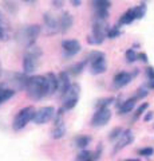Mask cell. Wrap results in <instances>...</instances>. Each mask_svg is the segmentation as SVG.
<instances>
[{"instance_id":"6da1fadb","label":"cell","mask_w":154,"mask_h":161,"mask_svg":"<svg viewBox=\"0 0 154 161\" xmlns=\"http://www.w3.org/2000/svg\"><path fill=\"white\" fill-rule=\"evenodd\" d=\"M24 90L27 92L29 98H32L35 101H40L44 97H48L46 75H34V77H28L26 89Z\"/></svg>"},{"instance_id":"83f0119b","label":"cell","mask_w":154,"mask_h":161,"mask_svg":"<svg viewBox=\"0 0 154 161\" xmlns=\"http://www.w3.org/2000/svg\"><path fill=\"white\" fill-rule=\"evenodd\" d=\"M147 108H149V103H147V102L140 105V108H138V109L135 110V113H134V119H138V118H140L141 115L145 113V110H147Z\"/></svg>"},{"instance_id":"60d3db41","label":"cell","mask_w":154,"mask_h":161,"mask_svg":"<svg viewBox=\"0 0 154 161\" xmlns=\"http://www.w3.org/2000/svg\"><path fill=\"white\" fill-rule=\"evenodd\" d=\"M0 75H2V63H0Z\"/></svg>"},{"instance_id":"3957f363","label":"cell","mask_w":154,"mask_h":161,"mask_svg":"<svg viewBox=\"0 0 154 161\" xmlns=\"http://www.w3.org/2000/svg\"><path fill=\"white\" fill-rule=\"evenodd\" d=\"M42 32V27L39 24H32V26H26L19 30L18 32V42L22 43L24 47L34 46L36 42V39L39 36V34Z\"/></svg>"},{"instance_id":"5b68a950","label":"cell","mask_w":154,"mask_h":161,"mask_svg":"<svg viewBox=\"0 0 154 161\" xmlns=\"http://www.w3.org/2000/svg\"><path fill=\"white\" fill-rule=\"evenodd\" d=\"M35 113H36V110L34 106H27V108L22 109L20 112L15 115L13 122H12V129L15 132H19V130L24 129L31 121H34Z\"/></svg>"},{"instance_id":"7c38bea8","label":"cell","mask_w":154,"mask_h":161,"mask_svg":"<svg viewBox=\"0 0 154 161\" xmlns=\"http://www.w3.org/2000/svg\"><path fill=\"white\" fill-rule=\"evenodd\" d=\"M43 22H44V27L47 30V34L54 35L61 32V26H59V19L55 18L52 14H44L43 16Z\"/></svg>"},{"instance_id":"30bf717a","label":"cell","mask_w":154,"mask_h":161,"mask_svg":"<svg viewBox=\"0 0 154 161\" xmlns=\"http://www.w3.org/2000/svg\"><path fill=\"white\" fill-rule=\"evenodd\" d=\"M134 141V133L131 129H126L123 130V133L121 134V137L118 138V141L114 145V149H113V153H118L119 150H122L123 148H126L127 145H130Z\"/></svg>"},{"instance_id":"44dd1931","label":"cell","mask_w":154,"mask_h":161,"mask_svg":"<svg viewBox=\"0 0 154 161\" xmlns=\"http://www.w3.org/2000/svg\"><path fill=\"white\" fill-rule=\"evenodd\" d=\"M87 63H90L88 62V59L86 58L83 60V62H79V63H77V64H74V66L70 69V73L72 74V75H78V74H81L84 69H86V66H87Z\"/></svg>"},{"instance_id":"8fae6325","label":"cell","mask_w":154,"mask_h":161,"mask_svg":"<svg viewBox=\"0 0 154 161\" xmlns=\"http://www.w3.org/2000/svg\"><path fill=\"white\" fill-rule=\"evenodd\" d=\"M62 50L66 58H72L81 51V43L75 39H68L62 42Z\"/></svg>"},{"instance_id":"ab89813d","label":"cell","mask_w":154,"mask_h":161,"mask_svg":"<svg viewBox=\"0 0 154 161\" xmlns=\"http://www.w3.org/2000/svg\"><path fill=\"white\" fill-rule=\"evenodd\" d=\"M22 2H26V3H31V2H34V0H22Z\"/></svg>"},{"instance_id":"603a6c76","label":"cell","mask_w":154,"mask_h":161,"mask_svg":"<svg viewBox=\"0 0 154 161\" xmlns=\"http://www.w3.org/2000/svg\"><path fill=\"white\" fill-rule=\"evenodd\" d=\"M75 161H94V156L91 152H88V150L82 149V152L77 156Z\"/></svg>"},{"instance_id":"d6986e66","label":"cell","mask_w":154,"mask_h":161,"mask_svg":"<svg viewBox=\"0 0 154 161\" xmlns=\"http://www.w3.org/2000/svg\"><path fill=\"white\" fill-rule=\"evenodd\" d=\"M137 98L135 97H133L130 99H126L125 102H122L121 103V106H119V114H127V113H130L131 110L134 109V106H135V103H137Z\"/></svg>"},{"instance_id":"2e32d148","label":"cell","mask_w":154,"mask_h":161,"mask_svg":"<svg viewBox=\"0 0 154 161\" xmlns=\"http://www.w3.org/2000/svg\"><path fill=\"white\" fill-rule=\"evenodd\" d=\"M58 19H59V26H61V32H66L72 27L74 19L70 15V12H67V11L63 12Z\"/></svg>"},{"instance_id":"cb8c5ba5","label":"cell","mask_w":154,"mask_h":161,"mask_svg":"<svg viewBox=\"0 0 154 161\" xmlns=\"http://www.w3.org/2000/svg\"><path fill=\"white\" fill-rule=\"evenodd\" d=\"M134 11H135V18H137V20H138V19H142V18L146 15L147 7H146V4L142 3V4H140V6L134 7Z\"/></svg>"},{"instance_id":"8992f818","label":"cell","mask_w":154,"mask_h":161,"mask_svg":"<svg viewBox=\"0 0 154 161\" xmlns=\"http://www.w3.org/2000/svg\"><path fill=\"white\" fill-rule=\"evenodd\" d=\"M87 59H88V62H90L91 74L99 75V74H103L107 70L106 55L103 53H101V51H93L87 57Z\"/></svg>"},{"instance_id":"4dcf8cb0","label":"cell","mask_w":154,"mask_h":161,"mask_svg":"<svg viewBox=\"0 0 154 161\" xmlns=\"http://www.w3.org/2000/svg\"><path fill=\"white\" fill-rule=\"evenodd\" d=\"M147 94H149V89L141 87V89H138V90H137V94L134 95V97H135L137 99H142V98H145Z\"/></svg>"},{"instance_id":"ba28073f","label":"cell","mask_w":154,"mask_h":161,"mask_svg":"<svg viewBox=\"0 0 154 161\" xmlns=\"http://www.w3.org/2000/svg\"><path fill=\"white\" fill-rule=\"evenodd\" d=\"M55 108L54 106H43L39 110H36L35 117H34V122L36 125H43L50 122L51 119L55 118Z\"/></svg>"},{"instance_id":"f1b7e54d","label":"cell","mask_w":154,"mask_h":161,"mask_svg":"<svg viewBox=\"0 0 154 161\" xmlns=\"http://www.w3.org/2000/svg\"><path fill=\"white\" fill-rule=\"evenodd\" d=\"M138 154L140 156H143V157H150V156L154 154V149L151 147H147V148H142L138 150Z\"/></svg>"},{"instance_id":"7a4b0ae2","label":"cell","mask_w":154,"mask_h":161,"mask_svg":"<svg viewBox=\"0 0 154 161\" xmlns=\"http://www.w3.org/2000/svg\"><path fill=\"white\" fill-rule=\"evenodd\" d=\"M42 57V50L38 46H29L27 47V51L23 57V73L24 74H32L39 66V60Z\"/></svg>"},{"instance_id":"e0dca14e","label":"cell","mask_w":154,"mask_h":161,"mask_svg":"<svg viewBox=\"0 0 154 161\" xmlns=\"http://www.w3.org/2000/svg\"><path fill=\"white\" fill-rule=\"evenodd\" d=\"M15 95V90L11 89L9 86H7L6 83H0V105L6 101L11 99Z\"/></svg>"},{"instance_id":"9a60e30c","label":"cell","mask_w":154,"mask_h":161,"mask_svg":"<svg viewBox=\"0 0 154 161\" xmlns=\"http://www.w3.org/2000/svg\"><path fill=\"white\" fill-rule=\"evenodd\" d=\"M46 83H47V92L48 95H54L58 92V86H59V82H58V77L54 73H48L46 74Z\"/></svg>"},{"instance_id":"9c48e42d","label":"cell","mask_w":154,"mask_h":161,"mask_svg":"<svg viewBox=\"0 0 154 161\" xmlns=\"http://www.w3.org/2000/svg\"><path fill=\"white\" fill-rule=\"evenodd\" d=\"M111 119V112L109 108H101L97 109V112L94 113L93 118H91V126L94 128H101Z\"/></svg>"},{"instance_id":"d4e9b609","label":"cell","mask_w":154,"mask_h":161,"mask_svg":"<svg viewBox=\"0 0 154 161\" xmlns=\"http://www.w3.org/2000/svg\"><path fill=\"white\" fill-rule=\"evenodd\" d=\"M125 57H126V60H127V63H134L135 60H138V54L134 51L133 48H129L126 54H125Z\"/></svg>"},{"instance_id":"8d00e7d4","label":"cell","mask_w":154,"mask_h":161,"mask_svg":"<svg viewBox=\"0 0 154 161\" xmlns=\"http://www.w3.org/2000/svg\"><path fill=\"white\" fill-rule=\"evenodd\" d=\"M70 2H71V4L74 7H79L82 4V0H70Z\"/></svg>"},{"instance_id":"e575fe53","label":"cell","mask_w":154,"mask_h":161,"mask_svg":"<svg viewBox=\"0 0 154 161\" xmlns=\"http://www.w3.org/2000/svg\"><path fill=\"white\" fill-rule=\"evenodd\" d=\"M153 117H154V113L153 112H149V113H146L145 117H143V119H145V122H149V121L153 119Z\"/></svg>"},{"instance_id":"52a82bcc","label":"cell","mask_w":154,"mask_h":161,"mask_svg":"<svg viewBox=\"0 0 154 161\" xmlns=\"http://www.w3.org/2000/svg\"><path fill=\"white\" fill-rule=\"evenodd\" d=\"M79 94H81V87L78 83H71L70 89L66 92V94L62 95L63 98V105L62 108L64 110H71L77 106L78 101H79Z\"/></svg>"},{"instance_id":"836d02e7","label":"cell","mask_w":154,"mask_h":161,"mask_svg":"<svg viewBox=\"0 0 154 161\" xmlns=\"http://www.w3.org/2000/svg\"><path fill=\"white\" fill-rule=\"evenodd\" d=\"M138 59L142 60L143 63H147V55L145 53H140V54H138Z\"/></svg>"},{"instance_id":"4316f807","label":"cell","mask_w":154,"mask_h":161,"mask_svg":"<svg viewBox=\"0 0 154 161\" xmlns=\"http://www.w3.org/2000/svg\"><path fill=\"white\" fill-rule=\"evenodd\" d=\"M121 34H122V32H121V30H119V27H118V26H114V27L109 28V31H107V38H109V39H115V38H118Z\"/></svg>"},{"instance_id":"d590c367","label":"cell","mask_w":154,"mask_h":161,"mask_svg":"<svg viewBox=\"0 0 154 161\" xmlns=\"http://www.w3.org/2000/svg\"><path fill=\"white\" fill-rule=\"evenodd\" d=\"M6 38V27H3V24L0 23V39Z\"/></svg>"},{"instance_id":"4fadbf2b","label":"cell","mask_w":154,"mask_h":161,"mask_svg":"<svg viewBox=\"0 0 154 161\" xmlns=\"http://www.w3.org/2000/svg\"><path fill=\"white\" fill-rule=\"evenodd\" d=\"M134 78V74H130V73H126V71H121L118 73L115 77L113 79V85L115 89H122L127 86L129 83L131 82V79Z\"/></svg>"},{"instance_id":"ffe728a7","label":"cell","mask_w":154,"mask_h":161,"mask_svg":"<svg viewBox=\"0 0 154 161\" xmlns=\"http://www.w3.org/2000/svg\"><path fill=\"white\" fill-rule=\"evenodd\" d=\"M64 134H66V125H64L62 121L55 124V128H54L52 133H51V137L54 140H61L64 137Z\"/></svg>"},{"instance_id":"1f68e13d","label":"cell","mask_w":154,"mask_h":161,"mask_svg":"<svg viewBox=\"0 0 154 161\" xmlns=\"http://www.w3.org/2000/svg\"><path fill=\"white\" fill-rule=\"evenodd\" d=\"M146 75H147L149 80L154 79V67H147L146 69Z\"/></svg>"},{"instance_id":"277c9868","label":"cell","mask_w":154,"mask_h":161,"mask_svg":"<svg viewBox=\"0 0 154 161\" xmlns=\"http://www.w3.org/2000/svg\"><path fill=\"white\" fill-rule=\"evenodd\" d=\"M106 20H97L93 24V32L87 36V43L91 46H99L103 43V40L107 36V31H109Z\"/></svg>"},{"instance_id":"5bb4252c","label":"cell","mask_w":154,"mask_h":161,"mask_svg":"<svg viewBox=\"0 0 154 161\" xmlns=\"http://www.w3.org/2000/svg\"><path fill=\"white\" fill-rule=\"evenodd\" d=\"M58 82H59V86H58V92L61 93V95H64L66 92L71 86V80H70V74L67 71H62L61 74L58 75Z\"/></svg>"},{"instance_id":"d6a6232c","label":"cell","mask_w":154,"mask_h":161,"mask_svg":"<svg viewBox=\"0 0 154 161\" xmlns=\"http://www.w3.org/2000/svg\"><path fill=\"white\" fill-rule=\"evenodd\" d=\"M101 153H102V147H101V145H99L98 149H97L95 152L93 153V156H94V161H97L99 157H101Z\"/></svg>"},{"instance_id":"7402d4cb","label":"cell","mask_w":154,"mask_h":161,"mask_svg":"<svg viewBox=\"0 0 154 161\" xmlns=\"http://www.w3.org/2000/svg\"><path fill=\"white\" fill-rule=\"evenodd\" d=\"M90 141H91V138L88 137V136H79L75 140V145L79 149H86L87 145L90 144Z\"/></svg>"},{"instance_id":"ac0fdd59","label":"cell","mask_w":154,"mask_h":161,"mask_svg":"<svg viewBox=\"0 0 154 161\" xmlns=\"http://www.w3.org/2000/svg\"><path fill=\"white\" fill-rule=\"evenodd\" d=\"M134 20H137L135 11H134V8H130L119 18V26H127V24H131Z\"/></svg>"},{"instance_id":"74e56055","label":"cell","mask_w":154,"mask_h":161,"mask_svg":"<svg viewBox=\"0 0 154 161\" xmlns=\"http://www.w3.org/2000/svg\"><path fill=\"white\" fill-rule=\"evenodd\" d=\"M147 89H154V79H151V80H149L147 82Z\"/></svg>"},{"instance_id":"484cf974","label":"cell","mask_w":154,"mask_h":161,"mask_svg":"<svg viewBox=\"0 0 154 161\" xmlns=\"http://www.w3.org/2000/svg\"><path fill=\"white\" fill-rule=\"evenodd\" d=\"M114 99L113 97H109V98H103V99H99L98 101V103H97V109H101V108H109L110 105L114 102Z\"/></svg>"},{"instance_id":"f546056e","label":"cell","mask_w":154,"mask_h":161,"mask_svg":"<svg viewBox=\"0 0 154 161\" xmlns=\"http://www.w3.org/2000/svg\"><path fill=\"white\" fill-rule=\"evenodd\" d=\"M123 133V130L121 128H115L114 130H111L110 136H109V138H110V141H114V140H118L119 137H121V134Z\"/></svg>"},{"instance_id":"f35d334b","label":"cell","mask_w":154,"mask_h":161,"mask_svg":"<svg viewBox=\"0 0 154 161\" xmlns=\"http://www.w3.org/2000/svg\"><path fill=\"white\" fill-rule=\"evenodd\" d=\"M123 161H141L140 158H127V160H123Z\"/></svg>"}]
</instances>
